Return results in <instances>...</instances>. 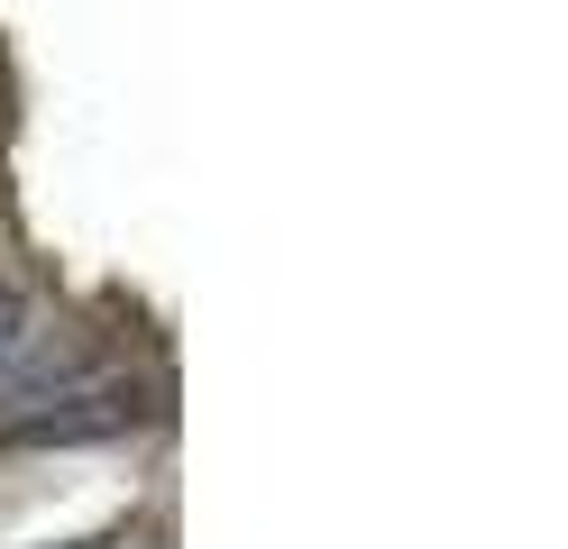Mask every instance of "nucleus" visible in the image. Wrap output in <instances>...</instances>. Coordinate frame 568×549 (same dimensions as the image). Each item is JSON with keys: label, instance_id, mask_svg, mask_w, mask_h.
Listing matches in <instances>:
<instances>
[{"label": "nucleus", "instance_id": "obj_1", "mask_svg": "<svg viewBox=\"0 0 568 549\" xmlns=\"http://www.w3.org/2000/svg\"><path fill=\"white\" fill-rule=\"evenodd\" d=\"M138 421H148V394L138 385H74V394L38 403V413L0 421V449H83V439H120Z\"/></svg>", "mask_w": 568, "mask_h": 549}, {"label": "nucleus", "instance_id": "obj_2", "mask_svg": "<svg viewBox=\"0 0 568 549\" xmlns=\"http://www.w3.org/2000/svg\"><path fill=\"white\" fill-rule=\"evenodd\" d=\"M19 339H28V303H19V293H10V284H0V357H10Z\"/></svg>", "mask_w": 568, "mask_h": 549}, {"label": "nucleus", "instance_id": "obj_3", "mask_svg": "<svg viewBox=\"0 0 568 549\" xmlns=\"http://www.w3.org/2000/svg\"><path fill=\"white\" fill-rule=\"evenodd\" d=\"M83 549H120V540H83Z\"/></svg>", "mask_w": 568, "mask_h": 549}]
</instances>
